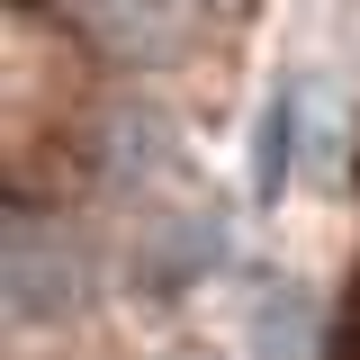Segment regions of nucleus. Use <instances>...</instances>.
Here are the masks:
<instances>
[{
    "label": "nucleus",
    "instance_id": "20e7f679",
    "mask_svg": "<svg viewBox=\"0 0 360 360\" xmlns=\"http://www.w3.org/2000/svg\"><path fill=\"white\" fill-rule=\"evenodd\" d=\"M72 18H82L90 37L108 45V54H127V63H153V54H172L189 37V0H72Z\"/></svg>",
    "mask_w": 360,
    "mask_h": 360
},
{
    "label": "nucleus",
    "instance_id": "423d86ee",
    "mask_svg": "<svg viewBox=\"0 0 360 360\" xmlns=\"http://www.w3.org/2000/svg\"><path fill=\"white\" fill-rule=\"evenodd\" d=\"M288 172H297V90H279L262 108V153H252V180L262 189H279Z\"/></svg>",
    "mask_w": 360,
    "mask_h": 360
},
{
    "label": "nucleus",
    "instance_id": "7ed1b4c3",
    "mask_svg": "<svg viewBox=\"0 0 360 360\" xmlns=\"http://www.w3.org/2000/svg\"><path fill=\"white\" fill-rule=\"evenodd\" d=\"M172 172H180L172 117H162V108H144V99L108 108V127H99V180H108L117 198H144V189H162Z\"/></svg>",
    "mask_w": 360,
    "mask_h": 360
},
{
    "label": "nucleus",
    "instance_id": "39448f33",
    "mask_svg": "<svg viewBox=\"0 0 360 360\" xmlns=\"http://www.w3.org/2000/svg\"><path fill=\"white\" fill-rule=\"evenodd\" d=\"M252 352L262 360H324V315L297 279H279L262 288V307H252Z\"/></svg>",
    "mask_w": 360,
    "mask_h": 360
},
{
    "label": "nucleus",
    "instance_id": "0eeeda50",
    "mask_svg": "<svg viewBox=\"0 0 360 360\" xmlns=\"http://www.w3.org/2000/svg\"><path fill=\"white\" fill-rule=\"evenodd\" d=\"M172 360H198V352H172Z\"/></svg>",
    "mask_w": 360,
    "mask_h": 360
},
{
    "label": "nucleus",
    "instance_id": "f03ea898",
    "mask_svg": "<svg viewBox=\"0 0 360 360\" xmlns=\"http://www.w3.org/2000/svg\"><path fill=\"white\" fill-rule=\"evenodd\" d=\"M217 262H225V207H172V217L144 225V243H135V288L180 297L189 279H207Z\"/></svg>",
    "mask_w": 360,
    "mask_h": 360
},
{
    "label": "nucleus",
    "instance_id": "6e6552de",
    "mask_svg": "<svg viewBox=\"0 0 360 360\" xmlns=\"http://www.w3.org/2000/svg\"><path fill=\"white\" fill-rule=\"evenodd\" d=\"M189 9H207V0H189Z\"/></svg>",
    "mask_w": 360,
    "mask_h": 360
},
{
    "label": "nucleus",
    "instance_id": "f257e3e1",
    "mask_svg": "<svg viewBox=\"0 0 360 360\" xmlns=\"http://www.w3.org/2000/svg\"><path fill=\"white\" fill-rule=\"evenodd\" d=\"M90 297V262L63 225H45L37 207H18L0 234V315L9 324H63Z\"/></svg>",
    "mask_w": 360,
    "mask_h": 360
}]
</instances>
